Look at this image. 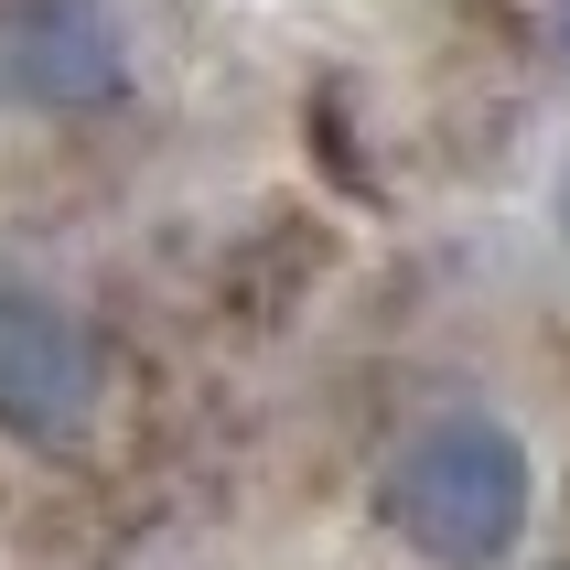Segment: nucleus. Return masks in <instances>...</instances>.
<instances>
[{"instance_id":"nucleus-1","label":"nucleus","mask_w":570,"mask_h":570,"mask_svg":"<svg viewBox=\"0 0 570 570\" xmlns=\"http://www.w3.org/2000/svg\"><path fill=\"white\" fill-rule=\"evenodd\" d=\"M377 517H387V539L431 570H507L528 517H539V463H528V442L507 420L442 410L387 452Z\"/></svg>"},{"instance_id":"nucleus-2","label":"nucleus","mask_w":570,"mask_h":570,"mask_svg":"<svg viewBox=\"0 0 570 570\" xmlns=\"http://www.w3.org/2000/svg\"><path fill=\"white\" fill-rule=\"evenodd\" d=\"M108 399V355L55 291L0 281V431L22 442H76Z\"/></svg>"},{"instance_id":"nucleus-3","label":"nucleus","mask_w":570,"mask_h":570,"mask_svg":"<svg viewBox=\"0 0 570 570\" xmlns=\"http://www.w3.org/2000/svg\"><path fill=\"white\" fill-rule=\"evenodd\" d=\"M119 87H129V43L108 22V0H11L0 11V97L11 108L76 119V108H108Z\"/></svg>"},{"instance_id":"nucleus-4","label":"nucleus","mask_w":570,"mask_h":570,"mask_svg":"<svg viewBox=\"0 0 570 570\" xmlns=\"http://www.w3.org/2000/svg\"><path fill=\"white\" fill-rule=\"evenodd\" d=\"M560 237H570V184H560Z\"/></svg>"},{"instance_id":"nucleus-5","label":"nucleus","mask_w":570,"mask_h":570,"mask_svg":"<svg viewBox=\"0 0 570 570\" xmlns=\"http://www.w3.org/2000/svg\"><path fill=\"white\" fill-rule=\"evenodd\" d=\"M560 43H570V0H560Z\"/></svg>"}]
</instances>
